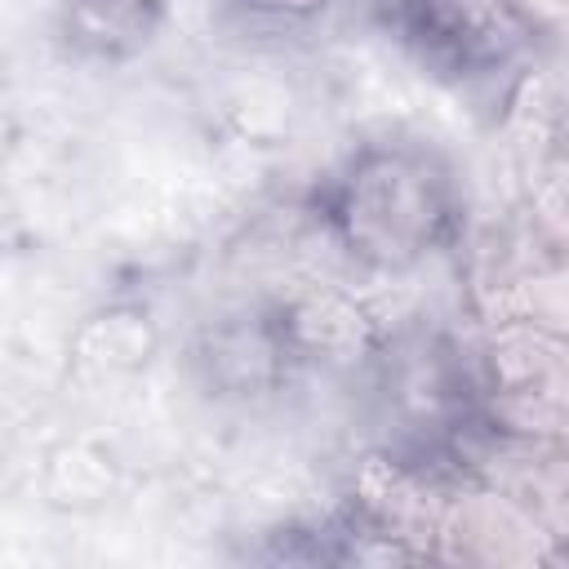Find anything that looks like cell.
<instances>
[{
	"label": "cell",
	"instance_id": "cell-1",
	"mask_svg": "<svg viewBox=\"0 0 569 569\" xmlns=\"http://www.w3.org/2000/svg\"><path fill=\"white\" fill-rule=\"evenodd\" d=\"M325 213L342 244L373 267H409L458 227L453 173L422 147H365L333 178Z\"/></svg>",
	"mask_w": 569,
	"mask_h": 569
},
{
	"label": "cell",
	"instance_id": "cell-3",
	"mask_svg": "<svg viewBox=\"0 0 569 569\" xmlns=\"http://www.w3.org/2000/svg\"><path fill=\"white\" fill-rule=\"evenodd\" d=\"M244 4L267 9V13H311V9H320L325 0H244Z\"/></svg>",
	"mask_w": 569,
	"mask_h": 569
},
{
	"label": "cell",
	"instance_id": "cell-2",
	"mask_svg": "<svg viewBox=\"0 0 569 569\" xmlns=\"http://www.w3.org/2000/svg\"><path fill=\"white\" fill-rule=\"evenodd\" d=\"M391 18L422 62L453 76L502 67L529 36L516 0H391Z\"/></svg>",
	"mask_w": 569,
	"mask_h": 569
}]
</instances>
